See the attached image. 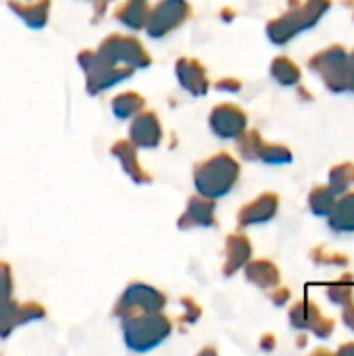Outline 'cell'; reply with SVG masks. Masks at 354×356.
Here are the masks:
<instances>
[{"instance_id":"8","label":"cell","mask_w":354,"mask_h":356,"mask_svg":"<svg viewBox=\"0 0 354 356\" xmlns=\"http://www.w3.org/2000/svg\"><path fill=\"white\" fill-rule=\"evenodd\" d=\"M167 305V296L152 286L146 284H131L125 288L123 296L115 307V317L125 319L138 313H159Z\"/></svg>"},{"instance_id":"26","label":"cell","mask_w":354,"mask_h":356,"mask_svg":"<svg viewBox=\"0 0 354 356\" xmlns=\"http://www.w3.org/2000/svg\"><path fill=\"white\" fill-rule=\"evenodd\" d=\"M354 184V165L353 163H342V165H336L330 173V186L342 194L346 192L351 186Z\"/></svg>"},{"instance_id":"11","label":"cell","mask_w":354,"mask_h":356,"mask_svg":"<svg viewBox=\"0 0 354 356\" xmlns=\"http://www.w3.org/2000/svg\"><path fill=\"white\" fill-rule=\"evenodd\" d=\"M209 123H211V129L215 136H219L223 140H234L246 131L248 117L236 104H219L213 108Z\"/></svg>"},{"instance_id":"22","label":"cell","mask_w":354,"mask_h":356,"mask_svg":"<svg viewBox=\"0 0 354 356\" xmlns=\"http://www.w3.org/2000/svg\"><path fill=\"white\" fill-rule=\"evenodd\" d=\"M148 0H127L115 10V19L129 29H142L148 17Z\"/></svg>"},{"instance_id":"9","label":"cell","mask_w":354,"mask_h":356,"mask_svg":"<svg viewBox=\"0 0 354 356\" xmlns=\"http://www.w3.org/2000/svg\"><path fill=\"white\" fill-rule=\"evenodd\" d=\"M236 140H238L240 154L248 161H263V163H271V165H284V163L292 161V152L286 146L267 144L257 129L244 131Z\"/></svg>"},{"instance_id":"14","label":"cell","mask_w":354,"mask_h":356,"mask_svg":"<svg viewBox=\"0 0 354 356\" xmlns=\"http://www.w3.org/2000/svg\"><path fill=\"white\" fill-rule=\"evenodd\" d=\"M280 207V198L277 194H261L259 198H255L252 202L244 204L238 213V225L240 227H248V225H257V223H265L271 221L277 213Z\"/></svg>"},{"instance_id":"12","label":"cell","mask_w":354,"mask_h":356,"mask_svg":"<svg viewBox=\"0 0 354 356\" xmlns=\"http://www.w3.org/2000/svg\"><path fill=\"white\" fill-rule=\"evenodd\" d=\"M290 321L298 330H309L317 338H328L334 332V321L325 319L321 311L317 309L315 302L311 300H300L290 309Z\"/></svg>"},{"instance_id":"18","label":"cell","mask_w":354,"mask_h":356,"mask_svg":"<svg viewBox=\"0 0 354 356\" xmlns=\"http://www.w3.org/2000/svg\"><path fill=\"white\" fill-rule=\"evenodd\" d=\"M250 257H252V246H250V242H248L246 236H242V234L227 236L223 273L225 275H234L238 269H242L250 261Z\"/></svg>"},{"instance_id":"17","label":"cell","mask_w":354,"mask_h":356,"mask_svg":"<svg viewBox=\"0 0 354 356\" xmlns=\"http://www.w3.org/2000/svg\"><path fill=\"white\" fill-rule=\"evenodd\" d=\"M111 152H113V156L121 163L123 171H125L136 184H150V181H152V177L140 167V163H138V152H136V146H134L131 142L119 140V142H115V144L111 146Z\"/></svg>"},{"instance_id":"10","label":"cell","mask_w":354,"mask_h":356,"mask_svg":"<svg viewBox=\"0 0 354 356\" xmlns=\"http://www.w3.org/2000/svg\"><path fill=\"white\" fill-rule=\"evenodd\" d=\"M44 317H46V311L42 305H38V302L19 305L10 298V300L0 305V338L4 340L13 334L15 327L25 325L29 321L44 319Z\"/></svg>"},{"instance_id":"7","label":"cell","mask_w":354,"mask_h":356,"mask_svg":"<svg viewBox=\"0 0 354 356\" xmlns=\"http://www.w3.org/2000/svg\"><path fill=\"white\" fill-rule=\"evenodd\" d=\"M346 63H348V52L342 46H330L317 52L309 60V67L315 73H319V77L332 92H344L348 90Z\"/></svg>"},{"instance_id":"32","label":"cell","mask_w":354,"mask_h":356,"mask_svg":"<svg viewBox=\"0 0 354 356\" xmlns=\"http://www.w3.org/2000/svg\"><path fill=\"white\" fill-rule=\"evenodd\" d=\"M108 2H111V0H94V17H92V21H98V19L104 15Z\"/></svg>"},{"instance_id":"27","label":"cell","mask_w":354,"mask_h":356,"mask_svg":"<svg viewBox=\"0 0 354 356\" xmlns=\"http://www.w3.org/2000/svg\"><path fill=\"white\" fill-rule=\"evenodd\" d=\"M353 280H351V277L340 280V282H336V284H332V286L328 288V296H330V300L336 302V305H346V302H351V300H353Z\"/></svg>"},{"instance_id":"21","label":"cell","mask_w":354,"mask_h":356,"mask_svg":"<svg viewBox=\"0 0 354 356\" xmlns=\"http://www.w3.org/2000/svg\"><path fill=\"white\" fill-rule=\"evenodd\" d=\"M246 280L263 290H271L280 284V269L271 261L246 263Z\"/></svg>"},{"instance_id":"4","label":"cell","mask_w":354,"mask_h":356,"mask_svg":"<svg viewBox=\"0 0 354 356\" xmlns=\"http://www.w3.org/2000/svg\"><path fill=\"white\" fill-rule=\"evenodd\" d=\"M77 63L81 65V69L86 73V90L92 96L117 86L119 81L131 77V73H134L131 67H117V65L102 60L96 54V50H81L77 54Z\"/></svg>"},{"instance_id":"16","label":"cell","mask_w":354,"mask_h":356,"mask_svg":"<svg viewBox=\"0 0 354 356\" xmlns=\"http://www.w3.org/2000/svg\"><path fill=\"white\" fill-rule=\"evenodd\" d=\"M175 73H177V79H179L182 88L188 90L192 96H202V94H207V90H209L207 69H204L198 60L182 56V58L175 63Z\"/></svg>"},{"instance_id":"28","label":"cell","mask_w":354,"mask_h":356,"mask_svg":"<svg viewBox=\"0 0 354 356\" xmlns=\"http://www.w3.org/2000/svg\"><path fill=\"white\" fill-rule=\"evenodd\" d=\"M13 298V275L6 263H0V305Z\"/></svg>"},{"instance_id":"19","label":"cell","mask_w":354,"mask_h":356,"mask_svg":"<svg viewBox=\"0 0 354 356\" xmlns=\"http://www.w3.org/2000/svg\"><path fill=\"white\" fill-rule=\"evenodd\" d=\"M328 223L338 234L354 232V192L336 198L332 211L328 213Z\"/></svg>"},{"instance_id":"30","label":"cell","mask_w":354,"mask_h":356,"mask_svg":"<svg viewBox=\"0 0 354 356\" xmlns=\"http://www.w3.org/2000/svg\"><path fill=\"white\" fill-rule=\"evenodd\" d=\"M217 88H219V90H223V92H238V90H240V81H236V79L227 77V79L217 81Z\"/></svg>"},{"instance_id":"24","label":"cell","mask_w":354,"mask_h":356,"mask_svg":"<svg viewBox=\"0 0 354 356\" xmlns=\"http://www.w3.org/2000/svg\"><path fill=\"white\" fill-rule=\"evenodd\" d=\"M271 75L282 86H296L300 81V69L288 56H277L271 63Z\"/></svg>"},{"instance_id":"2","label":"cell","mask_w":354,"mask_h":356,"mask_svg":"<svg viewBox=\"0 0 354 356\" xmlns=\"http://www.w3.org/2000/svg\"><path fill=\"white\" fill-rule=\"evenodd\" d=\"M332 0H305L290 6L282 17L269 21L267 35L273 44H286L305 29L317 25V21L330 10Z\"/></svg>"},{"instance_id":"29","label":"cell","mask_w":354,"mask_h":356,"mask_svg":"<svg viewBox=\"0 0 354 356\" xmlns=\"http://www.w3.org/2000/svg\"><path fill=\"white\" fill-rule=\"evenodd\" d=\"M182 305H184V309H186L182 321H184V323H194V321L200 317V307H198L192 298H182Z\"/></svg>"},{"instance_id":"34","label":"cell","mask_w":354,"mask_h":356,"mask_svg":"<svg viewBox=\"0 0 354 356\" xmlns=\"http://www.w3.org/2000/svg\"><path fill=\"white\" fill-rule=\"evenodd\" d=\"M346 77H348V90L354 92V52L348 54V63H346Z\"/></svg>"},{"instance_id":"1","label":"cell","mask_w":354,"mask_h":356,"mask_svg":"<svg viewBox=\"0 0 354 356\" xmlns=\"http://www.w3.org/2000/svg\"><path fill=\"white\" fill-rule=\"evenodd\" d=\"M238 177H240V165L227 152H219L198 163L194 169V186L198 194L213 200L225 196L236 186Z\"/></svg>"},{"instance_id":"35","label":"cell","mask_w":354,"mask_h":356,"mask_svg":"<svg viewBox=\"0 0 354 356\" xmlns=\"http://www.w3.org/2000/svg\"><path fill=\"white\" fill-rule=\"evenodd\" d=\"M340 355H354V344H348V346H342L340 350H338Z\"/></svg>"},{"instance_id":"25","label":"cell","mask_w":354,"mask_h":356,"mask_svg":"<svg viewBox=\"0 0 354 356\" xmlns=\"http://www.w3.org/2000/svg\"><path fill=\"white\" fill-rule=\"evenodd\" d=\"M336 198H338V192L332 186H317L309 194V207L317 217H328V213L332 211Z\"/></svg>"},{"instance_id":"6","label":"cell","mask_w":354,"mask_h":356,"mask_svg":"<svg viewBox=\"0 0 354 356\" xmlns=\"http://www.w3.org/2000/svg\"><path fill=\"white\" fill-rule=\"evenodd\" d=\"M192 15V6L188 0H159L146 17V33L154 40L167 35L169 31L177 29L186 23Z\"/></svg>"},{"instance_id":"20","label":"cell","mask_w":354,"mask_h":356,"mask_svg":"<svg viewBox=\"0 0 354 356\" xmlns=\"http://www.w3.org/2000/svg\"><path fill=\"white\" fill-rule=\"evenodd\" d=\"M8 6L10 10L25 21V25L29 27H44L48 23V15H50V0H35L31 4H23V2H17V0H8Z\"/></svg>"},{"instance_id":"3","label":"cell","mask_w":354,"mask_h":356,"mask_svg":"<svg viewBox=\"0 0 354 356\" xmlns=\"http://www.w3.org/2000/svg\"><path fill=\"white\" fill-rule=\"evenodd\" d=\"M121 330H123V340L129 350L136 353H146L156 348L163 340L169 338L173 325L171 321L159 313H138L131 317L121 319Z\"/></svg>"},{"instance_id":"23","label":"cell","mask_w":354,"mask_h":356,"mask_svg":"<svg viewBox=\"0 0 354 356\" xmlns=\"http://www.w3.org/2000/svg\"><path fill=\"white\" fill-rule=\"evenodd\" d=\"M146 100L136 92H125L113 98V115L117 119H129L144 108Z\"/></svg>"},{"instance_id":"5","label":"cell","mask_w":354,"mask_h":356,"mask_svg":"<svg viewBox=\"0 0 354 356\" xmlns=\"http://www.w3.org/2000/svg\"><path fill=\"white\" fill-rule=\"evenodd\" d=\"M96 54L111 63V65H125L131 69H144L152 63V58L148 56L146 48L131 35H119V33H111L106 40H102L100 48L96 50Z\"/></svg>"},{"instance_id":"13","label":"cell","mask_w":354,"mask_h":356,"mask_svg":"<svg viewBox=\"0 0 354 356\" xmlns=\"http://www.w3.org/2000/svg\"><path fill=\"white\" fill-rule=\"evenodd\" d=\"M129 138L136 148H156L163 138V127L159 123L156 113L152 111L136 113L131 127H129Z\"/></svg>"},{"instance_id":"15","label":"cell","mask_w":354,"mask_h":356,"mask_svg":"<svg viewBox=\"0 0 354 356\" xmlns=\"http://www.w3.org/2000/svg\"><path fill=\"white\" fill-rule=\"evenodd\" d=\"M215 225V200L207 196H192L188 200L186 213L179 217V229L192 227H213Z\"/></svg>"},{"instance_id":"31","label":"cell","mask_w":354,"mask_h":356,"mask_svg":"<svg viewBox=\"0 0 354 356\" xmlns=\"http://www.w3.org/2000/svg\"><path fill=\"white\" fill-rule=\"evenodd\" d=\"M342 307H344V311H342L344 323H346L351 330H354V302L351 300V302H346V305H342Z\"/></svg>"},{"instance_id":"33","label":"cell","mask_w":354,"mask_h":356,"mask_svg":"<svg viewBox=\"0 0 354 356\" xmlns=\"http://www.w3.org/2000/svg\"><path fill=\"white\" fill-rule=\"evenodd\" d=\"M288 298H290V292H288L286 288H280L277 292H273V294H271V300H273L277 307H282Z\"/></svg>"}]
</instances>
